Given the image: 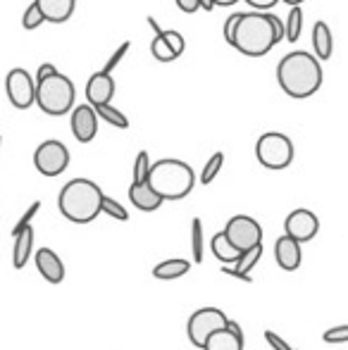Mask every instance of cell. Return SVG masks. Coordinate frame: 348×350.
<instances>
[{
  "instance_id": "obj_1",
  "label": "cell",
  "mask_w": 348,
  "mask_h": 350,
  "mask_svg": "<svg viewBox=\"0 0 348 350\" xmlns=\"http://www.w3.org/2000/svg\"><path fill=\"white\" fill-rule=\"evenodd\" d=\"M284 38V22L272 12H241L232 48L246 57H263Z\"/></svg>"
},
{
  "instance_id": "obj_2",
  "label": "cell",
  "mask_w": 348,
  "mask_h": 350,
  "mask_svg": "<svg viewBox=\"0 0 348 350\" xmlns=\"http://www.w3.org/2000/svg\"><path fill=\"white\" fill-rule=\"evenodd\" d=\"M277 81L289 98H310L322 86V67L312 53L293 51L282 57L277 65Z\"/></svg>"
},
{
  "instance_id": "obj_3",
  "label": "cell",
  "mask_w": 348,
  "mask_h": 350,
  "mask_svg": "<svg viewBox=\"0 0 348 350\" xmlns=\"http://www.w3.org/2000/svg\"><path fill=\"white\" fill-rule=\"evenodd\" d=\"M103 191L96 181L91 179H72L62 186L57 196V208L62 217L75 224H88L101 215L103 205Z\"/></svg>"
},
{
  "instance_id": "obj_4",
  "label": "cell",
  "mask_w": 348,
  "mask_h": 350,
  "mask_svg": "<svg viewBox=\"0 0 348 350\" xmlns=\"http://www.w3.org/2000/svg\"><path fill=\"white\" fill-rule=\"evenodd\" d=\"M148 186L163 200H181L193 191L196 174L186 162L176 160V157H165V160L150 165Z\"/></svg>"
},
{
  "instance_id": "obj_5",
  "label": "cell",
  "mask_w": 348,
  "mask_h": 350,
  "mask_svg": "<svg viewBox=\"0 0 348 350\" xmlns=\"http://www.w3.org/2000/svg\"><path fill=\"white\" fill-rule=\"evenodd\" d=\"M75 98H77L75 83L62 72L53 74V77L36 83V105L51 117H62L70 110H75Z\"/></svg>"
},
{
  "instance_id": "obj_6",
  "label": "cell",
  "mask_w": 348,
  "mask_h": 350,
  "mask_svg": "<svg viewBox=\"0 0 348 350\" xmlns=\"http://www.w3.org/2000/svg\"><path fill=\"white\" fill-rule=\"evenodd\" d=\"M293 155H296L293 141L286 134H279V131H267L256 143L258 162L267 170H286L293 162Z\"/></svg>"
},
{
  "instance_id": "obj_7",
  "label": "cell",
  "mask_w": 348,
  "mask_h": 350,
  "mask_svg": "<svg viewBox=\"0 0 348 350\" xmlns=\"http://www.w3.org/2000/svg\"><path fill=\"white\" fill-rule=\"evenodd\" d=\"M227 324H229V317L222 312V310H217V308L196 310V312L189 317V327H186L189 341L193 343L196 348H203L205 341H208L213 334L227 329Z\"/></svg>"
},
{
  "instance_id": "obj_8",
  "label": "cell",
  "mask_w": 348,
  "mask_h": 350,
  "mask_svg": "<svg viewBox=\"0 0 348 350\" xmlns=\"http://www.w3.org/2000/svg\"><path fill=\"white\" fill-rule=\"evenodd\" d=\"M224 236L227 241L239 250V253H246V250L263 245V226L260 221H256L248 215H237L227 221L224 226Z\"/></svg>"
},
{
  "instance_id": "obj_9",
  "label": "cell",
  "mask_w": 348,
  "mask_h": 350,
  "mask_svg": "<svg viewBox=\"0 0 348 350\" xmlns=\"http://www.w3.org/2000/svg\"><path fill=\"white\" fill-rule=\"evenodd\" d=\"M34 167L43 176H60L70 167V150L62 141H43L34 152Z\"/></svg>"
},
{
  "instance_id": "obj_10",
  "label": "cell",
  "mask_w": 348,
  "mask_h": 350,
  "mask_svg": "<svg viewBox=\"0 0 348 350\" xmlns=\"http://www.w3.org/2000/svg\"><path fill=\"white\" fill-rule=\"evenodd\" d=\"M5 91H8V100L17 110H27L36 103V81L27 70L14 67L5 77Z\"/></svg>"
},
{
  "instance_id": "obj_11",
  "label": "cell",
  "mask_w": 348,
  "mask_h": 350,
  "mask_svg": "<svg viewBox=\"0 0 348 350\" xmlns=\"http://www.w3.org/2000/svg\"><path fill=\"white\" fill-rule=\"evenodd\" d=\"M320 231V219L312 210H306V208H298L293 210L291 215L286 217L284 221V236L293 239L296 243H308L312 241Z\"/></svg>"
},
{
  "instance_id": "obj_12",
  "label": "cell",
  "mask_w": 348,
  "mask_h": 350,
  "mask_svg": "<svg viewBox=\"0 0 348 350\" xmlns=\"http://www.w3.org/2000/svg\"><path fill=\"white\" fill-rule=\"evenodd\" d=\"M72 134L79 143H91L98 134V115L88 103L77 105L72 110Z\"/></svg>"
},
{
  "instance_id": "obj_13",
  "label": "cell",
  "mask_w": 348,
  "mask_h": 350,
  "mask_svg": "<svg viewBox=\"0 0 348 350\" xmlns=\"http://www.w3.org/2000/svg\"><path fill=\"white\" fill-rule=\"evenodd\" d=\"M115 98V79L112 74L96 72L86 83V100L91 107L110 105V100Z\"/></svg>"
},
{
  "instance_id": "obj_14",
  "label": "cell",
  "mask_w": 348,
  "mask_h": 350,
  "mask_svg": "<svg viewBox=\"0 0 348 350\" xmlns=\"http://www.w3.org/2000/svg\"><path fill=\"white\" fill-rule=\"evenodd\" d=\"M274 260H277V265L284 272H296L303 260L301 243H296V241L289 239V236H279V239L274 241Z\"/></svg>"
},
{
  "instance_id": "obj_15",
  "label": "cell",
  "mask_w": 348,
  "mask_h": 350,
  "mask_svg": "<svg viewBox=\"0 0 348 350\" xmlns=\"http://www.w3.org/2000/svg\"><path fill=\"white\" fill-rule=\"evenodd\" d=\"M243 346H246V341H243L241 327H239L237 322H232V319H229L227 329L213 334V336L205 341L203 350H243Z\"/></svg>"
},
{
  "instance_id": "obj_16",
  "label": "cell",
  "mask_w": 348,
  "mask_h": 350,
  "mask_svg": "<svg viewBox=\"0 0 348 350\" xmlns=\"http://www.w3.org/2000/svg\"><path fill=\"white\" fill-rule=\"evenodd\" d=\"M36 269L48 284H62V279H65V265L51 248L36 250Z\"/></svg>"
},
{
  "instance_id": "obj_17",
  "label": "cell",
  "mask_w": 348,
  "mask_h": 350,
  "mask_svg": "<svg viewBox=\"0 0 348 350\" xmlns=\"http://www.w3.org/2000/svg\"><path fill=\"white\" fill-rule=\"evenodd\" d=\"M41 10L43 19L51 24H62L75 14L77 0H34Z\"/></svg>"
},
{
  "instance_id": "obj_18",
  "label": "cell",
  "mask_w": 348,
  "mask_h": 350,
  "mask_svg": "<svg viewBox=\"0 0 348 350\" xmlns=\"http://www.w3.org/2000/svg\"><path fill=\"white\" fill-rule=\"evenodd\" d=\"M129 200H131V205L141 212H155V210H160V205L165 203V200L160 198L153 189H150L148 181H146V184H131L129 186Z\"/></svg>"
},
{
  "instance_id": "obj_19",
  "label": "cell",
  "mask_w": 348,
  "mask_h": 350,
  "mask_svg": "<svg viewBox=\"0 0 348 350\" xmlns=\"http://www.w3.org/2000/svg\"><path fill=\"white\" fill-rule=\"evenodd\" d=\"M312 51H315L317 60H330L334 53V36H332V29L327 27V22H317L312 27Z\"/></svg>"
},
{
  "instance_id": "obj_20",
  "label": "cell",
  "mask_w": 348,
  "mask_h": 350,
  "mask_svg": "<svg viewBox=\"0 0 348 350\" xmlns=\"http://www.w3.org/2000/svg\"><path fill=\"white\" fill-rule=\"evenodd\" d=\"M34 253V226H27L22 234L14 236V248H12V265L14 269H24Z\"/></svg>"
},
{
  "instance_id": "obj_21",
  "label": "cell",
  "mask_w": 348,
  "mask_h": 350,
  "mask_svg": "<svg viewBox=\"0 0 348 350\" xmlns=\"http://www.w3.org/2000/svg\"><path fill=\"white\" fill-rule=\"evenodd\" d=\"M191 269V262L184 258H172V260H165V262L155 265L153 267V277L160 279V281H172V279H179L184 274H189Z\"/></svg>"
},
{
  "instance_id": "obj_22",
  "label": "cell",
  "mask_w": 348,
  "mask_h": 350,
  "mask_svg": "<svg viewBox=\"0 0 348 350\" xmlns=\"http://www.w3.org/2000/svg\"><path fill=\"white\" fill-rule=\"evenodd\" d=\"M210 250H213V255L219 260V262H224V265H237V260H239V250L234 248L232 243L227 241V236H224V231H219V234H215L213 236V241H210Z\"/></svg>"
},
{
  "instance_id": "obj_23",
  "label": "cell",
  "mask_w": 348,
  "mask_h": 350,
  "mask_svg": "<svg viewBox=\"0 0 348 350\" xmlns=\"http://www.w3.org/2000/svg\"><path fill=\"white\" fill-rule=\"evenodd\" d=\"M98 115V120L107 122L110 126H115V129H129V120L124 117V112L117 110L115 105H101V107H93Z\"/></svg>"
},
{
  "instance_id": "obj_24",
  "label": "cell",
  "mask_w": 348,
  "mask_h": 350,
  "mask_svg": "<svg viewBox=\"0 0 348 350\" xmlns=\"http://www.w3.org/2000/svg\"><path fill=\"white\" fill-rule=\"evenodd\" d=\"M191 258L196 265L203 262V221L198 217L191 219Z\"/></svg>"
},
{
  "instance_id": "obj_25",
  "label": "cell",
  "mask_w": 348,
  "mask_h": 350,
  "mask_svg": "<svg viewBox=\"0 0 348 350\" xmlns=\"http://www.w3.org/2000/svg\"><path fill=\"white\" fill-rule=\"evenodd\" d=\"M303 33V10L301 8H291L286 17V24H284V38L286 41H298Z\"/></svg>"
},
{
  "instance_id": "obj_26",
  "label": "cell",
  "mask_w": 348,
  "mask_h": 350,
  "mask_svg": "<svg viewBox=\"0 0 348 350\" xmlns=\"http://www.w3.org/2000/svg\"><path fill=\"white\" fill-rule=\"evenodd\" d=\"M150 53H153V57L158 62H174L176 60V53L172 51V46H170L168 38H165L163 33H158V36L150 41Z\"/></svg>"
},
{
  "instance_id": "obj_27",
  "label": "cell",
  "mask_w": 348,
  "mask_h": 350,
  "mask_svg": "<svg viewBox=\"0 0 348 350\" xmlns=\"http://www.w3.org/2000/svg\"><path fill=\"white\" fill-rule=\"evenodd\" d=\"M260 258H263V245H256V248H251V250H246V253L239 255L234 269H239V272H243V274L253 272V269H256V265L260 262Z\"/></svg>"
},
{
  "instance_id": "obj_28",
  "label": "cell",
  "mask_w": 348,
  "mask_h": 350,
  "mask_svg": "<svg viewBox=\"0 0 348 350\" xmlns=\"http://www.w3.org/2000/svg\"><path fill=\"white\" fill-rule=\"evenodd\" d=\"M222 165H224V155H222V152H215V155H210V160L205 162L203 172H200V184H203V186L213 184L215 176H217L219 170H222Z\"/></svg>"
},
{
  "instance_id": "obj_29",
  "label": "cell",
  "mask_w": 348,
  "mask_h": 350,
  "mask_svg": "<svg viewBox=\"0 0 348 350\" xmlns=\"http://www.w3.org/2000/svg\"><path fill=\"white\" fill-rule=\"evenodd\" d=\"M150 174V157L146 150H141L134 160V181L131 184H146Z\"/></svg>"
},
{
  "instance_id": "obj_30",
  "label": "cell",
  "mask_w": 348,
  "mask_h": 350,
  "mask_svg": "<svg viewBox=\"0 0 348 350\" xmlns=\"http://www.w3.org/2000/svg\"><path fill=\"white\" fill-rule=\"evenodd\" d=\"M101 212H103V215H110L112 219H120V221H126V219H129V212L124 210V205L117 203V200H115V198H110V196H103Z\"/></svg>"
},
{
  "instance_id": "obj_31",
  "label": "cell",
  "mask_w": 348,
  "mask_h": 350,
  "mask_svg": "<svg viewBox=\"0 0 348 350\" xmlns=\"http://www.w3.org/2000/svg\"><path fill=\"white\" fill-rule=\"evenodd\" d=\"M43 22H46V19H43V14H41V10H38L36 3H31L27 10H24V17H22V27L24 29L34 31V29H38Z\"/></svg>"
},
{
  "instance_id": "obj_32",
  "label": "cell",
  "mask_w": 348,
  "mask_h": 350,
  "mask_svg": "<svg viewBox=\"0 0 348 350\" xmlns=\"http://www.w3.org/2000/svg\"><path fill=\"white\" fill-rule=\"evenodd\" d=\"M38 210H41V200H36V203H31V205H29V210H27V212H24V215H22V219H19L17 224H14V229H12V236L22 234V231L27 229V226H31V219H34V217L38 215Z\"/></svg>"
},
{
  "instance_id": "obj_33",
  "label": "cell",
  "mask_w": 348,
  "mask_h": 350,
  "mask_svg": "<svg viewBox=\"0 0 348 350\" xmlns=\"http://www.w3.org/2000/svg\"><path fill=\"white\" fill-rule=\"evenodd\" d=\"M325 343H334V346H339V343H348V324H339V327H332L325 332Z\"/></svg>"
},
{
  "instance_id": "obj_34",
  "label": "cell",
  "mask_w": 348,
  "mask_h": 350,
  "mask_svg": "<svg viewBox=\"0 0 348 350\" xmlns=\"http://www.w3.org/2000/svg\"><path fill=\"white\" fill-rule=\"evenodd\" d=\"M129 48H131V41H124V43H122V46L117 48L115 53H112V57H110V60H107V65L103 67L101 72H103V74H112V72H115V67L120 65L122 60H124V55H126V53H129Z\"/></svg>"
},
{
  "instance_id": "obj_35",
  "label": "cell",
  "mask_w": 348,
  "mask_h": 350,
  "mask_svg": "<svg viewBox=\"0 0 348 350\" xmlns=\"http://www.w3.org/2000/svg\"><path fill=\"white\" fill-rule=\"evenodd\" d=\"M163 36L168 38V43L172 46V51L176 53V57H181V53H184V48H186L184 36H181L179 31H174V29H170V31H163Z\"/></svg>"
},
{
  "instance_id": "obj_36",
  "label": "cell",
  "mask_w": 348,
  "mask_h": 350,
  "mask_svg": "<svg viewBox=\"0 0 348 350\" xmlns=\"http://www.w3.org/2000/svg\"><path fill=\"white\" fill-rule=\"evenodd\" d=\"M265 341H267V343H269V348H274V350H293L286 341H284L282 336H277V334L269 332V329L265 332Z\"/></svg>"
},
{
  "instance_id": "obj_37",
  "label": "cell",
  "mask_w": 348,
  "mask_h": 350,
  "mask_svg": "<svg viewBox=\"0 0 348 350\" xmlns=\"http://www.w3.org/2000/svg\"><path fill=\"white\" fill-rule=\"evenodd\" d=\"M239 19H241V12H237V14H232V17L224 22V41L232 46V38H234V29H237V24H239Z\"/></svg>"
},
{
  "instance_id": "obj_38",
  "label": "cell",
  "mask_w": 348,
  "mask_h": 350,
  "mask_svg": "<svg viewBox=\"0 0 348 350\" xmlns=\"http://www.w3.org/2000/svg\"><path fill=\"white\" fill-rule=\"evenodd\" d=\"M246 3L253 8V12H269L279 0H246Z\"/></svg>"
},
{
  "instance_id": "obj_39",
  "label": "cell",
  "mask_w": 348,
  "mask_h": 350,
  "mask_svg": "<svg viewBox=\"0 0 348 350\" xmlns=\"http://www.w3.org/2000/svg\"><path fill=\"white\" fill-rule=\"evenodd\" d=\"M174 3H176V8L186 14H193L200 10V0H174Z\"/></svg>"
},
{
  "instance_id": "obj_40",
  "label": "cell",
  "mask_w": 348,
  "mask_h": 350,
  "mask_svg": "<svg viewBox=\"0 0 348 350\" xmlns=\"http://www.w3.org/2000/svg\"><path fill=\"white\" fill-rule=\"evenodd\" d=\"M53 74H57V67L55 65H51V62H46V65H41L38 67V72H36V79L34 81H43V79H48V77H53Z\"/></svg>"
},
{
  "instance_id": "obj_41",
  "label": "cell",
  "mask_w": 348,
  "mask_h": 350,
  "mask_svg": "<svg viewBox=\"0 0 348 350\" xmlns=\"http://www.w3.org/2000/svg\"><path fill=\"white\" fill-rule=\"evenodd\" d=\"M222 272L227 274V277H234V279L246 281V284H253V277H251V274H243V272H239V269H234V267H222Z\"/></svg>"
},
{
  "instance_id": "obj_42",
  "label": "cell",
  "mask_w": 348,
  "mask_h": 350,
  "mask_svg": "<svg viewBox=\"0 0 348 350\" xmlns=\"http://www.w3.org/2000/svg\"><path fill=\"white\" fill-rule=\"evenodd\" d=\"M239 0H213V5H217V8H229V5H237Z\"/></svg>"
},
{
  "instance_id": "obj_43",
  "label": "cell",
  "mask_w": 348,
  "mask_h": 350,
  "mask_svg": "<svg viewBox=\"0 0 348 350\" xmlns=\"http://www.w3.org/2000/svg\"><path fill=\"white\" fill-rule=\"evenodd\" d=\"M213 0H200V10H213Z\"/></svg>"
},
{
  "instance_id": "obj_44",
  "label": "cell",
  "mask_w": 348,
  "mask_h": 350,
  "mask_svg": "<svg viewBox=\"0 0 348 350\" xmlns=\"http://www.w3.org/2000/svg\"><path fill=\"white\" fill-rule=\"evenodd\" d=\"M286 5H291V8H301V3H306V0H284Z\"/></svg>"
},
{
  "instance_id": "obj_45",
  "label": "cell",
  "mask_w": 348,
  "mask_h": 350,
  "mask_svg": "<svg viewBox=\"0 0 348 350\" xmlns=\"http://www.w3.org/2000/svg\"><path fill=\"white\" fill-rule=\"evenodd\" d=\"M0 146H3V136H0Z\"/></svg>"
}]
</instances>
